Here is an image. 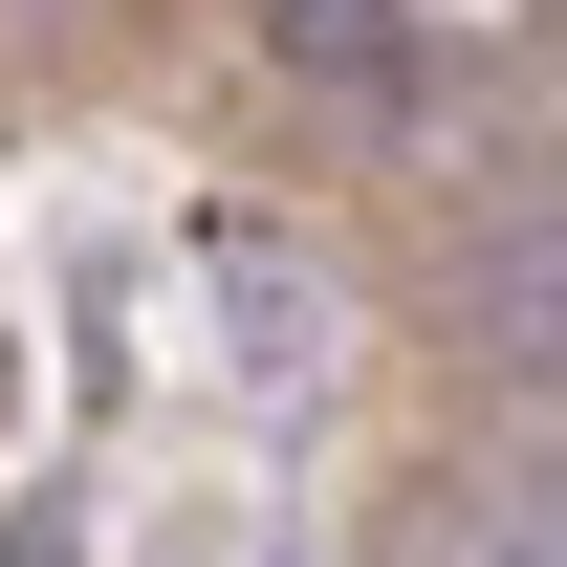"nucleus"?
<instances>
[{
  "mask_svg": "<svg viewBox=\"0 0 567 567\" xmlns=\"http://www.w3.org/2000/svg\"><path fill=\"white\" fill-rule=\"evenodd\" d=\"M458 567H567V458H546V481H502L481 524H458Z\"/></svg>",
  "mask_w": 567,
  "mask_h": 567,
  "instance_id": "obj_1",
  "label": "nucleus"
}]
</instances>
